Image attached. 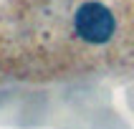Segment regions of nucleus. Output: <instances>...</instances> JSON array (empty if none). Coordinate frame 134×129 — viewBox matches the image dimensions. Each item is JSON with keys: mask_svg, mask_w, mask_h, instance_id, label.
<instances>
[{"mask_svg": "<svg viewBox=\"0 0 134 129\" xmlns=\"http://www.w3.org/2000/svg\"><path fill=\"white\" fill-rule=\"evenodd\" d=\"M74 30L81 41L101 46L106 41H111L114 30H116V20L106 5L89 0V3L79 5V10L74 13Z\"/></svg>", "mask_w": 134, "mask_h": 129, "instance_id": "obj_1", "label": "nucleus"}]
</instances>
